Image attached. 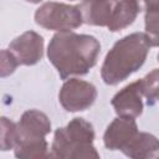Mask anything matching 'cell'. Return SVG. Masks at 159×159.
<instances>
[{
  "mask_svg": "<svg viewBox=\"0 0 159 159\" xmlns=\"http://www.w3.org/2000/svg\"><path fill=\"white\" fill-rule=\"evenodd\" d=\"M158 61H159V55H158Z\"/></svg>",
  "mask_w": 159,
  "mask_h": 159,
  "instance_id": "ffe728a7",
  "label": "cell"
},
{
  "mask_svg": "<svg viewBox=\"0 0 159 159\" xmlns=\"http://www.w3.org/2000/svg\"><path fill=\"white\" fill-rule=\"evenodd\" d=\"M159 153V139L147 132H139L129 145L123 150V154L134 159L153 158Z\"/></svg>",
  "mask_w": 159,
  "mask_h": 159,
  "instance_id": "8fae6325",
  "label": "cell"
},
{
  "mask_svg": "<svg viewBox=\"0 0 159 159\" xmlns=\"http://www.w3.org/2000/svg\"><path fill=\"white\" fill-rule=\"evenodd\" d=\"M94 130L83 118H73L66 127L57 128L51 144V158H99L93 147Z\"/></svg>",
  "mask_w": 159,
  "mask_h": 159,
  "instance_id": "3957f363",
  "label": "cell"
},
{
  "mask_svg": "<svg viewBox=\"0 0 159 159\" xmlns=\"http://www.w3.org/2000/svg\"><path fill=\"white\" fill-rule=\"evenodd\" d=\"M150 47L144 32H133L118 40L103 61L101 68L103 82L114 86L127 80L143 66Z\"/></svg>",
  "mask_w": 159,
  "mask_h": 159,
  "instance_id": "7a4b0ae2",
  "label": "cell"
},
{
  "mask_svg": "<svg viewBox=\"0 0 159 159\" xmlns=\"http://www.w3.org/2000/svg\"><path fill=\"white\" fill-rule=\"evenodd\" d=\"M27 2H32V4H37V2H40V1H42V0H26Z\"/></svg>",
  "mask_w": 159,
  "mask_h": 159,
  "instance_id": "d6986e66",
  "label": "cell"
},
{
  "mask_svg": "<svg viewBox=\"0 0 159 159\" xmlns=\"http://www.w3.org/2000/svg\"><path fill=\"white\" fill-rule=\"evenodd\" d=\"M9 50L17 58L19 65H36L43 56V39L35 31H26L14 39Z\"/></svg>",
  "mask_w": 159,
  "mask_h": 159,
  "instance_id": "52a82bcc",
  "label": "cell"
},
{
  "mask_svg": "<svg viewBox=\"0 0 159 159\" xmlns=\"http://www.w3.org/2000/svg\"><path fill=\"white\" fill-rule=\"evenodd\" d=\"M143 92L140 80L123 87L112 98V106L119 117L137 118L143 112Z\"/></svg>",
  "mask_w": 159,
  "mask_h": 159,
  "instance_id": "9c48e42d",
  "label": "cell"
},
{
  "mask_svg": "<svg viewBox=\"0 0 159 159\" xmlns=\"http://www.w3.org/2000/svg\"><path fill=\"white\" fill-rule=\"evenodd\" d=\"M145 35L150 46H159V12H145Z\"/></svg>",
  "mask_w": 159,
  "mask_h": 159,
  "instance_id": "2e32d148",
  "label": "cell"
},
{
  "mask_svg": "<svg viewBox=\"0 0 159 159\" xmlns=\"http://www.w3.org/2000/svg\"><path fill=\"white\" fill-rule=\"evenodd\" d=\"M99 52L101 43L94 36L72 31L57 32L47 46V57L62 80L88 73L97 63Z\"/></svg>",
  "mask_w": 159,
  "mask_h": 159,
  "instance_id": "6da1fadb",
  "label": "cell"
},
{
  "mask_svg": "<svg viewBox=\"0 0 159 159\" xmlns=\"http://www.w3.org/2000/svg\"><path fill=\"white\" fill-rule=\"evenodd\" d=\"M16 143V123L6 117L1 118V150L14 149Z\"/></svg>",
  "mask_w": 159,
  "mask_h": 159,
  "instance_id": "9a60e30c",
  "label": "cell"
},
{
  "mask_svg": "<svg viewBox=\"0 0 159 159\" xmlns=\"http://www.w3.org/2000/svg\"><path fill=\"white\" fill-rule=\"evenodd\" d=\"M14 153L16 158H21V159L51 158V152H48V144L46 139L17 144L14 148Z\"/></svg>",
  "mask_w": 159,
  "mask_h": 159,
  "instance_id": "4fadbf2b",
  "label": "cell"
},
{
  "mask_svg": "<svg viewBox=\"0 0 159 159\" xmlns=\"http://www.w3.org/2000/svg\"><path fill=\"white\" fill-rule=\"evenodd\" d=\"M51 132V122L48 117L39 109H29L22 113L20 120L16 123V143H29L43 140Z\"/></svg>",
  "mask_w": 159,
  "mask_h": 159,
  "instance_id": "8992f818",
  "label": "cell"
},
{
  "mask_svg": "<svg viewBox=\"0 0 159 159\" xmlns=\"http://www.w3.org/2000/svg\"><path fill=\"white\" fill-rule=\"evenodd\" d=\"M17 66H19V61L14 56V53L10 50H2L1 51V77H6L11 75Z\"/></svg>",
  "mask_w": 159,
  "mask_h": 159,
  "instance_id": "e0dca14e",
  "label": "cell"
},
{
  "mask_svg": "<svg viewBox=\"0 0 159 159\" xmlns=\"http://www.w3.org/2000/svg\"><path fill=\"white\" fill-rule=\"evenodd\" d=\"M140 5L138 0H119L113 11L112 19L108 24V30L112 32L123 30L132 25L140 12Z\"/></svg>",
  "mask_w": 159,
  "mask_h": 159,
  "instance_id": "7c38bea8",
  "label": "cell"
},
{
  "mask_svg": "<svg viewBox=\"0 0 159 159\" xmlns=\"http://www.w3.org/2000/svg\"><path fill=\"white\" fill-rule=\"evenodd\" d=\"M35 22L46 30L67 32L80 27L83 20L78 5L50 1L36 10Z\"/></svg>",
  "mask_w": 159,
  "mask_h": 159,
  "instance_id": "277c9868",
  "label": "cell"
},
{
  "mask_svg": "<svg viewBox=\"0 0 159 159\" xmlns=\"http://www.w3.org/2000/svg\"><path fill=\"white\" fill-rule=\"evenodd\" d=\"M97 98V88L83 80L70 78L61 87L58 99L67 112L88 109Z\"/></svg>",
  "mask_w": 159,
  "mask_h": 159,
  "instance_id": "5b68a950",
  "label": "cell"
},
{
  "mask_svg": "<svg viewBox=\"0 0 159 159\" xmlns=\"http://www.w3.org/2000/svg\"><path fill=\"white\" fill-rule=\"evenodd\" d=\"M140 9L145 12H159V0H138Z\"/></svg>",
  "mask_w": 159,
  "mask_h": 159,
  "instance_id": "ac0fdd59",
  "label": "cell"
},
{
  "mask_svg": "<svg viewBox=\"0 0 159 159\" xmlns=\"http://www.w3.org/2000/svg\"><path fill=\"white\" fill-rule=\"evenodd\" d=\"M138 133L139 130L134 118L118 116L116 119L112 120V123L107 127L104 132V147L109 150L123 152Z\"/></svg>",
  "mask_w": 159,
  "mask_h": 159,
  "instance_id": "ba28073f",
  "label": "cell"
},
{
  "mask_svg": "<svg viewBox=\"0 0 159 159\" xmlns=\"http://www.w3.org/2000/svg\"><path fill=\"white\" fill-rule=\"evenodd\" d=\"M118 0H83L78 7L82 20L92 26H108Z\"/></svg>",
  "mask_w": 159,
  "mask_h": 159,
  "instance_id": "30bf717a",
  "label": "cell"
},
{
  "mask_svg": "<svg viewBox=\"0 0 159 159\" xmlns=\"http://www.w3.org/2000/svg\"><path fill=\"white\" fill-rule=\"evenodd\" d=\"M143 96L147 98L149 106H153L159 99V68H155L147 73L140 80Z\"/></svg>",
  "mask_w": 159,
  "mask_h": 159,
  "instance_id": "5bb4252c",
  "label": "cell"
}]
</instances>
